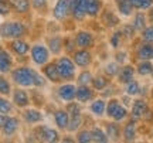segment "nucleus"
I'll use <instances>...</instances> for the list:
<instances>
[{"mask_svg":"<svg viewBox=\"0 0 153 143\" xmlns=\"http://www.w3.org/2000/svg\"><path fill=\"white\" fill-rule=\"evenodd\" d=\"M10 79L16 84V87L23 88H44L48 82L43 72H38L28 65L14 67L10 72Z\"/></svg>","mask_w":153,"mask_h":143,"instance_id":"f257e3e1","label":"nucleus"},{"mask_svg":"<svg viewBox=\"0 0 153 143\" xmlns=\"http://www.w3.org/2000/svg\"><path fill=\"white\" fill-rule=\"evenodd\" d=\"M28 33V28L26 23L20 20H9V21L0 23V39L14 40V39H24Z\"/></svg>","mask_w":153,"mask_h":143,"instance_id":"f03ea898","label":"nucleus"},{"mask_svg":"<svg viewBox=\"0 0 153 143\" xmlns=\"http://www.w3.org/2000/svg\"><path fill=\"white\" fill-rule=\"evenodd\" d=\"M57 68L60 72V77L62 82H71L75 81L76 78V65L75 62L72 61L71 55L64 54V55H58L57 57Z\"/></svg>","mask_w":153,"mask_h":143,"instance_id":"7ed1b4c3","label":"nucleus"},{"mask_svg":"<svg viewBox=\"0 0 153 143\" xmlns=\"http://www.w3.org/2000/svg\"><path fill=\"white\" fill-rule=\"evenodd\" d=\"M51 53H50L48 47L43 43H36L31 45L30 48V60L33 61L34 65L43 67L44 64H47L51 58Z\"/></svg>","mask_w":153,"mask_h":143,"instance_id":"20e7f679","label":"nucleus"},{"mask_svg":"<svg viewBox=\"0 0 153 143\" xmlns=\"http://www.w3.org/2000/svg\"><path fill=\"white\" fill-rule=\"evenodd\" d=\"M34 138H37L40 142H47V143H57L61 140L60 132L58 129H54L47 125H41L34 129Z\"/></svg>","mask_w":153,"mask_h":143,"instance_id":"39448f33","label":"nucleus"},{"mask_svg":"<svg viewBox=\"0 0 153 143\" xmlns=\"http://www.w3.org/2000/svg\"><path fill=\"white\" fill-rule=\"evenodd\" d=\"M51 16L57 21H65L71 17V0H57L51 10Z\"/></svg>","mask_w":153,"mask_h":143,"instance_id":"423d86ee","label":"nucleus"},{"mask_svg":"<svg viewBox=\"0 0 153 143\" xmlns=\"http://www.w3.org/2000/svg\"><path fill=\"white\" fill-rule=\"evenodd\" d=\"M6 47H7V50L10 51L11 54H14L16 57H26L27 54H30V48H31L30 43L26 41L24 39L9 40Z\"/></svg>","mask_w":153,"mask_h":143,"instance_id":"0eeeda50","label":"nucleus"},{"mask_svg":"<svg viewBox=\"0 0 153 143\" xmlns=\"http://www.w3.org/2000/svg\"><path fill=\"white\" fill-rule=\"evenodd\" d=\"M11 102L13 105L19 108V109H24L28 108L31 104V99H30V94H28L23 87H16V88L11 91Z\"/></svg>","mask_w":153,"mask_h":143,"instance_id":"6e6552de","label":"nucleus"},{"mask_svg":"<svg viewBox=\"0 0 153 143\" xmlns=\"http://www.w3.org/2000/svg\"><path fill=\"white\" fill-rule=\"evenodd\" d=\"M71 58L75 62L76 68H88L92 64L94 55L88 48H76L71 54Z\"/></svg>","mask_w":153,"mask_h":143,"instance_id":"1a4fd4ad","label":"nucleus"},{"mask_svg":"<svg viewBox=\"0 0 153 143\" xmlns=\"http://www.w3.org/2000/svg\"><path fill=\"white\" fill-rule=\"evenodd\" d=\"M75 92H76V85L72 82H61L58 84V88L55 89V94L58 96L61 102H71L75 101Z\"/></svg>","mask_w":153,"mask_h":143,"instance_id":"9d476101","label":"nucleus"},{"mask_svg":"<svg viewBox=\"0 0 153 143\" xmlns=\"http://www.w3.org/2000/svg\"><path fill=\"white\" fill-rule=\"evenodd\" d=\"M74 39H75V43L78 48L91 50L95 45V36L91 31H88V30H78L74 34Z\"/></svg>","mask_w":153,"mask_h":143,"instance_id":"9b49d317","label":"nucleus"},{"mask_svg":"<svg viewBox=\"0 0 153 143\" xmlns=\"http://www.w3.org/2000/svg\"><path fill=\"white\" fill-rule=\"evenodd\" d=\"M22 119L24 121V123H27V125H38V123H41L44 119V115L43 112L40 110V108H24L22 112Z\"/></svg>","mask_w":153,"mask_h":143,"instance_id":"f8f14e48","label":"nucleus"},{"mask_svg":"<svg viewBox=\"0 0 153 143\" xmlns=\"http://www.w3.org/2000/svg\"><path fill=\"white\" fill-rule=\"evenodd\" d=\"M41 72L43 75L47 78V81L51 84H61V77H60V72H58V68H57V62L55 61H51L50 60L47 64H44L41 67Z\"/></svg>","mask_w":153,"mask_h":143,"instance_id":"ddd939ff","label":"nucleus"},{"mask_svg":"<svg viewBox=\"0 0 153 143\" xmlns=\"http://www.w3.org/2000/svg\"><path fill=\"white\" fill-rule=\"evenodd\" d=\"M71 17L74 21L87 19V0H71Z\"/></svg>","mask_w":153,"mask_h":143,"instance_id":"4468645a","label":"nucleus"},{"mask_svg":"<svg viewBox=\"0 0 153 143\" xmlns=\"http://www.w3.org/2000/svg\"><path fill=\"white\" fill-rule=\"evenodd\" d=\"M97 91L91 87V85H76V92H75V101L79 104H88L92 99H95Z\"/></svg>","mask_w":153,"mask_h":143,"instance_id":"2eb2a0df","label":"nucleus"},{"mask_svg":"<svg viewBox=\"0 0 153 143\" xmlns=\"http://www.w3.org/2000/svg\"><path fill=\"white\" fill-rule=\"evenodd\" d=\"M53 119L58 130L67 132L68 129V123H70V113L65 108H58L53 112Z\"/></svg>","mask_w":153,"mask_h":143,"instance_id":"dca6fc26","label":"nucleus"},{"mask_svg":"<svg viewBox=\"0 0 153 143\" xmlns=\"http://www.w3.org/2000/svg\"><path fill=\"white\" fill-rule=\"evenodd\" d=\"M149 109V104L145 101V99L139 98L135 99L132 102V108H131V113H129V118L135 119V121H142L146 110Z\"/></svg>","mask_w":153,"mask_h":143,"instance_id":"f3484780","label":"nucleus"},{"mask_svg":"<svg viewBox=\"0 0 153 143\" xmlns=\"http://www.w3.org/2000/svg\"><path fill=\"white\" fill-rule=\"evenodd\" d=\"M19 129H20V119H19L17 116L9 115L4 122V125H3V127H1L0 130L3 133V136L11 138V136H14V135L19 132Z\"/></svg>","mask_w":153,"mask_h":143,"instance_id":"a211bd4d","label":"nucleus"},{"mask_svg":"<svg viewBox=\"0 0 153 143\" xmlns=\"http://www.w3.org/2000/svg\"><path fill=\"white\" fill-rule=\"evenodd\" d=\"M45 45L48 47L51 54L55 55V57H58V55H61V53L64 51V37L60 36V34H54V36H51V37L47 39Z\"/></svg>","mask_w":153,"mask_h":143,"instance_id":"6ab92c4d","label":"nucleus"},{"mask_svg":"<svg viewBox=\"0 0 153 143\" xmlns=\"http://www.w3.org/2000/svg\"><path fill=\"white\" fill-rule=\"evenodd\" d=\"M14 68V58L11 53L7 48H3L0 51V74H10Z\"/></svg>","mask_w":153,"mask_h":143,"instance_id":"aec40b11","label":"nucleus"},{"mask_svg":"<svg viewBox=\"0 0 153 143\" xmlns=\"http://www.w3.org/2000/svg\"><path fill=\"white\" fill-rule=\"evenodd\" d=\"M135 74H136V70H135V67L133 65H131V64L122 65L119 68L118 75H116L118 84H120V85H126L128 82H131L132 79H135Z\"/></svg>","mask_w":153,"mask_h":143,"instance_id":"412c9836","label":"nucleus"},{"mask_svg":"<svg viewBox=\"0 0 153 143\" xmlns=\"http://www.w3.org/2000/svg\"><path fill=\"white\" fill-rule=\"evenodd\" d=\"M137 121L129 118L125 126L122 127V139L125 142H135L136 140V132H137Z\"/></svg>","mask_w":153,"mask_h":143,"instance_id":"4be33fe9","label":"nucleus"},{"mask_svg":"<svg viewBox=\"0 0 153 143\" xmlns=\"http://www.w3.org/2000/svg\"><path fill=\"white\" fill-rule=\"evenodd\" d=\"M99 19H101V21L104 24L105 27L108 28H115L119 26V17L116 16V13L114 10H111V9H105L102 10V13L99 14Z\"/></svg>","mask_w":153,"mask_h":143,"instance_id":"5701e85b","label":"nucleus"},{"mask_svg":"<svg viewBox=\"0 0 153 143\" xmlns=\"http://www.w3.org/2000/svg\"><path fill=\"white\" fill-rule=\"evenodd\" d=\"M104 10V1L102 0H87V17L97 19Z\"/></svg>","mask_w":153,"mask_h":143,"instance_id":"b1692460","label":"nucleus"},{"mask_svg":"<svg viewBox=\"0 0 153 143\" xmlns=\"http://www.w3.org/2000/svg\"><path fill=\"white\" fill-rule=\"evenodd\" d=\"M136 60H153V43L142 41V44L136 50Z\"/></svg>","mask_w":153,"mask_h":143,"instance_id":"393cba45","label":"nucleus"},{"mask_svg":"<svg viewBox=\"0 0 153 143\" xmlns=\"http://www.w3.org/2000/svg\"><path fill=\"white\" fill-rule=\"evenodd\" d=\"M89 110L94 116L97 118H102L105 115V110H106V101L104 98H95L91 101L89 104Z\"/></svg>","mask_w":153,"mask_h":143,"instance_id":"a878e982","label":"nucleus"},{"mask_svg":"<svg viewBox=\"0 0 153 143\" xmlns=\"http://www.w3.org/2000/svg\"><path fill=\"white\" fill-rule=\"evenodd\" d=\"M105 132L108 135L109 140H119L122 138V127L119 126V122L112 121L105 125Z\"/></svg>","mask_w":153,"mask_h":143,"instance_id":"bb28decb","label":"nucleus"},{"mask_svg":"<svg viewBox=\"0 0 153 143\" xmlns=\"http://www.w3.org/2000/svg\"><path fill=\"white\" fill-rule=\"evenodd\" d=\"M133 27L136 30V33H142L148 26V14L143 13L142 10H136L135 16H133Z\"/></svg>","mask_w":153,"mask_h":143,"instance_id":"cd10ccee","label":"nucleus"},{"mask_svg":"<svg viewBox=\"0 0 153 143\" xmlns=\"http://www.w3.org/2000/svg\"><path fill=\"white\" fill-rule=\"evenodd\" d=\"M82 125H84V115H82V112H79V113H71L70 115V123H68L67 132L75 133L76 130L81 129Z\"/></svg>","mask_w":153,"mask_h":143,"instance_id":"c85d7f7f","label":"nucleus"},{"mask_svg":"<svg viewBox=\"0 0 153 143\" xmlns=\"http://www.w3.org/2000/svg\"><path fill=\"white\" fill-rule=\"evenodd\" d=\"M11 4H13V11L19 14V16H26L30 13L31 4H30V0H11Z\"/></svg>","mask_w":153,"mask_h":143,"instance_id":"c756f323","label":"nucleus"},{"mask_svg":"<svg viewBox=\"0 0 153 143\" xmlns=\"http://www.w3.org/2000/svg\"><path fill=\"white\" fill-rule=\"evenodd\" d=\"M136 70V74L140 75V77H148V75H152L153 71V62L152 60H140L135 67Z\"/></svg>","mask_w":153,"mask_h":143,"instance_id":"7c9ffc66","label":"nucleus"},{"mask_svg":"<svg viewBox=\"0 0 153 143\" xmlns=\"http://www.w3.org/2000/svg\"><path fill=\"white\" fill-rule=\"evenodd\" d=\"M30 4H31V9L40 16H45L50 11L48 0H30Z\"/></svg>","mask_w":153,"mask_h":143,"instance_id":"2f4dec72","label":"nucleus"},{"mask_svg":"<svg viewBox=\"0 0 153 143\" xmlns=\"http://www.w3.org/2000/svg\"><path fill=\"white\" fill-rule=\"evenodd\" d=\"M116 9H118L119 14H122L125 17L132 16V13L135 10V7H133L131 0H120L119 3H116Z\"/></svg>","mask_w":153,"mask_h":143,"instance_id":"473e14b6","label":"nucleus"},{"mask_svg":"<svg viewBox=\"0 0 153 143\" xmlns=\"http://www.w3.org/2000/svg\"><path fill=\"white\" fill-rule=\"evenodd\" d=\"M91 87L95 91H104L105 88L109 87V78L106 77V75H97V77L92 78Z\"/></svg>","mask_w":153,"mask_h":143,"instance_id":"72a5a7b5","label":"nucleus"},{"mask_svg":"<svg viewBox=\"0 0 153 143\" xmlns=\"http://www.w3.org/2000/svg\"><path fill=\"white\" fill-rule=\"evenodd\" d=\"M92 72L89 71V70H87V68H82V71L79 72V74H76V85H91V82H92Z\"/></svg>","mask_w":153,"mask_h":143,"instance_id":"f704fd0d","label":"nucleus"},{"mask_svg":"<svg viewBox=\"0 0 153 143\" xmlns=\"http://www.w3.org/2000/svg\"><path fill=\"white\" fill-rule=\"evenodd\" d=\"M91 135H92V142H97V143H106L109 142V138H108V135L105 132L104 129H101V127L95 126L91 129Z\"/></svg>","mask_w":153,"mask_h":143,"instance_id":"c9c22d12","label":"nucleus"},{"mask_svg":"<svg viewBox=\"0 0 153 143\" xmlns=\"http://www.w3.org/2000/svg\"><path fill=\"white\" fill-rule=\"evenodd\" d=\"M13 110H14V105H13V102L9 99V96L0 95V113L11 115Z\"/></svg>","mask_w":153,"mask_h":143,"instance_id":"e433bc0d","label":"nucleus"},{"mask_svg":"<svg viewBox=\"0 0 153 143\" xmlns=\"http://www.w3.org/2000/svg\"><path fill=\"white\" fill-rule=\"evenodd\" d=\"M120 101L116 98H111L109 101H106V110H105V115L108 116L109 119H112V116L116 113V110L119 109L120 106Z\"/></svg>","mask_w":153,"mask_h":143,"instance_id":"4c0bfd02","label":"nucleus"},{"mask_svg":"<svg viewBox=\"0 0 153 143\" xmlns=\"http://www.w3.org/2000/svg\"><path fill=\"white\" fill-rule=\"evenodd\" d=\"M11 82L9 81V78L6 77V74H0V95L4 96H10L11 95Z\"/></svg>","mask_w":153,"mask_h":143,"instance_id":"58836bf2","label":"nucleus"},{"mask_svg":"<svg viewBox=\"0 0 153 143\" xmlns=\"http://www.w3.org/2000/svg\"><path fill=\"white\" fill-rule=\"evenodd\" d=\"M38 89L40 88H31L30 99H31V104H34L37 108H43L44 105H45V99H44V95Z\"/></svg>","mask_w":153,"mask_h":143,"instance_id":"ea45409f","label":"nucleus"},{"mask_svg":"<svg viewBox=\"0 0 153 143\" xmlns=\"http://www.w3.org/2000/svg\"><path fill=\"white\" fill-rule=\"evenodd\" d=\"M140 91H142L140 89V84L136 79H132L131 82H128L125 85V94L128 96H137L140 94Z\"/></svg>","mask_w":153,"mask_h":143,"instance_id":"a19ab883","label":"nucleus"},{"mask_svg":"<svg viewBox=\"0 0 153 143\" xmlns=\"http://www.w3.org/2000/svg\"><path fill=\"white\" fill-rule=\"evenodd\" d=\"M75 140L79 143H91L92 142L91 130H89V129H79V130H76Z\"/></svg>","mask_w":153,"mask_h":143,"instance_id":"79ce46f5","label":"nucleus"},{"mask_svg":"<svg viewBox=\"0 0 153 143\" xmlns=\"http://www.w3.org/2000/svg\"><path fill=\"white\" fill-rule=\"evenodd\" d=\"M76 48H78V47H76L74 36H65V37H64V51H65V54L71 55Z\"/></svg>","mask_w":153,"mask_h":143,"instance_id":"37998d69","label":"nucleus"},{"mask_svg":"<svg viewBox=\"0 0 153 143\" xmlns=\"http://www.w3.org/2000/svg\"><path fill=\"white\" fill-rule=\"evenodd\" d=\"M119 64L115 61V62H108L106 65H105L104 68V72H105V75L108 78H114L118 75V72H119Z\"/></svg>","mask_w":153,"mask_h":143,"instance_id":"c03bdc74","label":"nucleus"},{"mask_svg":"<svg viewBox=\"0 0 153 143\" xmlns=\"http://www.w3.org/2000/svg\"><path fill=\"white\" fill-rule=\"evenodd\" d=\"M13 13V4L11 0H0V16L7 17Z\"/></svg>","mask_w":153,"mask_h":143,"instance_id":"a18cd8bd","label":"nucleus"},{"mask_svg":"<svg viewBox=\"0 0 153 143\" xmlns=\"http://www.w3.org/2000/svg\"><path fill=\"white\" fill-rule=\"evenodd\" d=\"M122 39H123V36H122V31L120 30H115L112 36L109 37V44L112 48H119L120 43H122Z\"/></svg>","mask_w":153,"mask_h":143,"instance_id":"49530a36","label":"nucleus"},{"mask_svg":"<svg viewBox=\"0 0 153 143\" xmlns=\"http://www.w3.org/2000/svg\"><path fill=\"white\" fill-rule=\"evenodd\" d=\"M120 31H122L123 39H128V40L135 39V34H136V30L133 27V24H123L122 28H120Z\"/></svg>","mask_w":153,"mask_h":143,"instance_id":"de8ad7c7","label":"nucleus"},{"mask_svg":"<svg viewBox=\"0 0 153 143\" xmlns=\"http://www.w3.org/2000/svg\"><path fill=\"white\" fill-rule=\"evenodd\" d=\"M129 118V112L126 109L123 105H120L119 109L116 110V113L112 116V121H116V122H122V121H126Z\"/></svg>","mask_w":153,"mask_h":143,"instance_id":"09e8293b","label":"nucleus"},{"mask_svg":"<svg viewBox=\"0 0 153 143\" xmlns=\"http://www.w3.org/2000/svg\"><path fill=\"white\" fill-rule=\"evenodd\" d=\"M133 7H135V10H142V11L150 10L153 7V0H136Z\"/></svg>","mask_w":153,"mask_h":143,"instance_id":"8fccbe9b","label":"nucleus"},{"mask_svg":"<svg viewBox=\"0 0 153 143\" xmlns=\"http://www.w3.org/2000/svg\"><path fill=\"white\" fill-rule=\"evenodd\" d=\"M140 40L146 43H153V23L150 26H146V28L140 33Z\"/></svg>","mask_w":153,"mask_h":143,"instance_id":"3c124183","label":"nucleus"},{"mask_svg":"<svg viewBox=\"0 0 153 143\" xmlns=\"http://www.w3.org/2000/svg\"><path fill=\"white\" fill-rule=\"evenodd\" d=\"M115 58H116V62L118 64H125L126 58H128V54H126V51H118L116 54H115Z\"/></svg>","mask_w":153,"mask_h":143,"instance_id":"603ef678","label":"nucleus"},{"mask_svg":"<svg viewBox=\"0 0 153 143\" xmlns=\"http://www.w3.org/2000/svg\"><path fill=\"white\" fill-rule=\"evenodd\" d=\"M60 142H64V143H72V142H76L75 139H72L71 135H65L64 138H61Z\"/></svg>","mask_w":153,"mask_h":143,"instance_id":"864d4df0","label":"nucleus"},{"mask_svg":"<svg viewBox=\"0 0 153 143\" xmlns=\"http://www.w3.org/2000/svg\"><path fill=\"white\" fill-rule=\"evenodd\" d=\"M7 116H9V115H4V113H0V129L3 127V125H4L6 119H7Z\"/></svg>","mask_w":153,"mask_h":143,"instance_id":"5fc2aeb1","label":"nucleus"},{"mask_svg":"<svg viewBox=\"0 0 153 143\" xmlns=\"http://www.w3.org/2000/svg\"><path fill=\"white\" fill-rule=\"evenodd\" d=\"M150 99H152V102H153V88H152V91H150Z\"/></svg>","mask_w":153,"mask_h":143,"instance_id":"6e6d98bb","label":"nucleus"},{"mask_svg":"<svg viewBox=\"0 0 153 143\" xmlns=\"http://www.w3.org/2000/svg\"><path fill=\"white\" fill-rule=\"evenodd\" d=\"M114 1H115V4H116V3H119L120 0H114Z\"/></svg>","mask_w":153,"mask_h":143,"instance_id":"4d7b16f0","label":"nucleus"},{"mask_svg":"<svg viewBox=\"0 0 153 143\" xmlns=\"http://www.w3.org/2000/svg\"><path fill=\"white\" fill-rule=\"evenodd\" d=\"M3 48H4V47H3V45L0 44V51H1V50H3Z\"/></svg>","mask_w":153,"mask_h":143,"instance_id":"13d9d810","label":"nucleus"},{"mask_svg":"<svg viewBox=\"0 0 153 143\" xmlns=\"http://www.w3.org/2000/svg\"><path fill=\"white\" fill-rule=\"evenodd\" d=\"M152 78H153V71H152Z\"/></svg>","mask_w":153,"mask_h":143,"instance_id":"bf43d9fd","label":"nucleus"}]
</instances>
